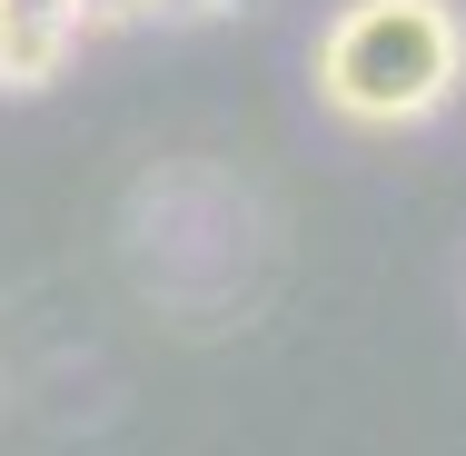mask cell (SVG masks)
<instances>
[{
	"instance_id": "6da1fadb",
	"label": "cell",
	"mask_w": 466,
	"mask_h": 456,
	"mask_svg": "<svg viewBox=\"0 0 466 456\" xmlns=\"http://www.w3.org/2000/svg\"><path fill=\"white\" fill-rule=\"evenodd\" d=\"M466 80V30L447 0H348L318 40V99L348 129H417Z\"/></svg>"
},
{
	"instance_id": "3957f363",
	"label": "cell",
	"mask_w": 466,
	"mask_h": 456,
	"mask_svg": "<svg viewBox=\"0 0 466 456\" xmlns=\"http://www.w3.org/2000/svg\"><path fill=\"white\" fill-rule=\"evenodd\" d=\"M159 0H70V20L80 30H129V20H149Z\"/></svg>"
},
{
	"instance_id": "277c9868",
	"label": "cell",
	"mask_w": 466,
	"mask_h": 456,
	"mask_svg": "<svg viewBox=\"0 0 466 456\" xmlns=\"http://www.w3.org/2000/svg\"><path fill=\"white\" fill-rule=\"evenodd\" d=\"M268 0H159V20H248Z\"/></svg>"
},
{
	"instance_id": "7a4b0ae2",
	"label": "cell",
	"mask_w": 466,
	"mask_h": 456,
	"mask_svg": "<svg viewBox=\"0 0 466 456\" xmlns=\"http://www.w3.org/2000/svg\"><path fill=\"white\" fill-rule=\"evenodd\" d=\"M70 40H80V20L20 10V0H10V20H0V90H50L60 60H70Z\"/></svg>"
},
{
	"instance_id": "5b68a950",
	"label": "cell",
	"mask_w": 466,
	"mask_h": 456,
	"mask_svg": "<svg viewBox=\"0 0 466 456\" xmlns=\"http://www.w3.org/2000/svg\"><path fill=\"white\" fill-rule=\"evenodd\" d=\"M0 20H10V0H0Z\"/></svg>"
}]
</instances>
